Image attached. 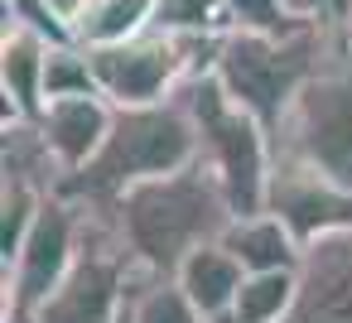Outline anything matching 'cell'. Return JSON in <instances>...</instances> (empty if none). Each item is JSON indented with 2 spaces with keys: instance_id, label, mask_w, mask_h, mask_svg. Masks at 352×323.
I'll return each mask as SVG.
<instances>
[{
  "instance_id": "9a60e30c",
  "label": "cell",
  "mask_w": 352,
  "mask_h": 323,
  "mask_svg": "<svg viewBox=\"0 0 352 323\" xmlns=\"http://www.w3.org/2000/svg\"><path fill=\"white\" fill-rule=\"evenodd\" d=\"M145 30H155V0H97L87 10V20L78 25V44L111 49V44L140 39Z\"/></svg>"
},
{
  "instance_id": "30bf717a",
  "label": "cell",
  "mask_w": 352,
  "mask_h": 323,
  "mask_svg": "<svg viewBox=\"0 0 352 323\" xmlns=\"http://www.w3.org/2000/svg\"><path fill=\"white\" fill-rule=\"evenodd\" d=\"M111 121H116V107L97 92V97H63V102H49L44 116L34 121L49 159L58 164V174H78L97 159V150L107 145L111 135Z\"/></svg>"
},
{
  "instance_id": "d6986e66",
  "label": "cell",
  "mask_w": 352,
  "mask_h": 323,
  "mask_svg": "<svg viewBox=\"0 0 352 323\" xmlns=\"http://www.w3.org/2000/svg\"><path fill=\"white\" fill-rule=\"evenodd\" d=\"M155 30L184 39L227 34V5L222 0H155Z\"/></svg>"
},
{
  "instance_id": "ba28073f",
  "label": "cell",
  "mask_w": 352,
  "mask_h": 323,
  "mask_svg": "<svg viewBox=\"0 0 352 323\" xmlns=\"http://www.w3.org/2000/svg\"><path fill=\"white\" fill-rule=\"evenodd\" d=\"M265 212H275L299 236V246H309L318 236H333V232H352V193L328 183L309 164L285 159V155H275Z\"/></svg>"
},
{
  "instance_id": "603a6c76",
  "label": "cell",
  "mask_w": 352,
  "mask_h": 323,
  "mask_svg": "<svg viewBox=\"0 0 352 323\" xmlns=\"http://www.w3.org/2000/svg\"><path fill=\"white\" fill-rule=\"evenodd\" d=\"M92 5H97V0H49V10H54L73 34H78V25L87 20V10H92Z\"/></svg>"
},
{
  "instance_id": "cb8c5ba5",
  "label": "cell",
  "mask_w": 352,
  "mask_h": 323,
  "mask_svg": "<svg viewBox=\"0 0 352 323\" xmlns=\"http://www.w3.org/2000/svg\"><path fill=\"white\" fill-rule=\"evenodd\" d=\"M342 34H347V44H352V5H347V20H342Z\"/></svg>"
},
{
  "instance_id": "e0dca14e",
  "label": "cell",
  "mask_w": 352,
  "mask_h": 323,
  "mask_svg": "<svg viewBox=\"0 0 352 323\" xmlns=\"http://www.w3.org/2000/svg\"><path fill=\"white\" fill-rule=\"evenodd\" d=\"M44 198H49V188L25 183V179H6V183H0V265H10L20 256V246H25Z\"/></svg>"
},
{
  "instance_id": "8fae6325",
  "label": "cell",
  "mask_w": 352,
  "mask_h": 323,
  "mask_svg": "<svg viewBox=\"0 0 352 323\" xmlns=\"http://www.w3.org/2000/svg\"><path fill=\"white\" fill-rule=\"evenodd\" d=\"M44 39L6 25L0 30V102H6V126L20 121H39L44 116V63H49Z\"/></svg>"
},
{
  "instance_id": "5bb4252c",
  "label": "cell",
  "mask_w": 352,
  "mask_h": 323,
  "mask_svg": "<svg viewBox=\"0 0 352 323\" xmlns=\"http://www.w3.org/2000/svg\"><path fill=\"white\" fill-rule=\"evenodd\" d=\"M121 323H208V318L193 309V299L179 289L174 275H150V270L135 265Z\"/></svg>"
},
{
  "instance_id": "52a82bcc",
  "label": "cell",
  "mask_w": 352,
  "mask_h": 323,
  "mask_svg": "<svg viewBox=\"0 0 352 323\" xmlns=\"http://www.w3.org/2000/svg\"><path fill=\"white\" fill-rule=\"evenodd\" d=\"M82 246V208L63 193H49L20 256L0 265V323H30V313L68 280Z\"/></svg>"
},
{
  "instance_id": "7402d4cb",
  "label": "cell",
  "mask_w": 352,
  "mask_h": 323,
  "mask_svg": "<svg viewBox=\"0 0 352 323\" xmlns=\"http://www.w3.org/2000/svg\"><path fill=\"white\" fill-rule=\"evenodd\" d=\"M294 20H314V25H342L352 0H285Z\"/></svg>"
},
{
  "instance_id": "44dd1931",
  "label": "cell",
  "mask_w": 352,
  "mask_h": 323,
  "mask_svg": "<svg viewBox=\"0 0 352 323\" xmlns=\"http://www.w3.org/2000/svg\"><path fill=\"white\" fill-rule=\"evenodd\" d=\"M227 5V30H256V34H280L294 25L285 0H222Z\"/></svg>"
},
{
  "instance_id": "3957f363",
  "label": "cell",
  "mask_w": 352,
  "mask_h": 323,
  "mask_svg": "<svg viewBox=\"0 0 352 323\" xmlns=\"http://www.w3.org/2000/svg\"><path fill=\"white\" fill-rule=\"evenodd\" d=\"M198 159V126L184 107V97H169L160 107H126L111 121L107 145L97 150V159L78 174H68L58 183L63 198L82 203V208H116L131 188L179 174Z\"/></svg>"
},
{
  "instance_id": "8992f818",
  "label": "cell",
  "mask_w": 352,
  "mask_h": 323,
  "mask_svg": "<svg viewBox=\"0 0 352 323\" xmlns=\"http://www.w3.org/2000/svg\"><path fill=\"white\" fill-rule=\"evenodd\" d=\"M82 208V203H78ZM135 260L107 208H82V246L68 280L30 313V323H121Z\"/></svg>"
},
{
  "instance_id": "4fadbf2b",
  "label": "cell",
  "mask_w": 352,
  "mask_h": 323,
  "mask_svg": "<svg viewBox=\"0 0 352 323\" xmlns=\"http://www.w3.org/2000/svg\"><path fill=\"white\" fill-rule=\"evenodd\" d=\"M174 280H179V289L193 299V309H198L203 318H222V313H232V304H236V294H241V285H246V270H241V260H236L222 241H208V246H198V251L174 270Z\"/></svg>"
},
{
  "instance_id": "d4e9b609",
  "label": "cell",
  "mask_w": 352,
  "mask_h": 323,
  "mask_svg": "<svg viewBox=\"0 0 352 323\" xmlns=\"http://www.w3.org/2000/svg\"><path fill=\"white\" fill-rule=\"evenodd\" d=\"M208 323H236V318H232V313H222V318H208Z\"/></svg>"
},
{
  "instance_id": "277c9868",
  "label": "cell",
  "mask_w": 352,
  "mask_h": 323,
  "mask_svg": "<svg viewBox=\"0 0 352 323\" xmlns=\"http://www.w3.org/2000/svg\"><path fill=\"white\" fill-rule=\"evenodd\" d=\"M193 126H198V164L217 179L232 217H256L265 212V198H270V169H275V135L246 116L227 92L222 82L208 73V78H193L179 87Z\"/></svg>"
},
{
  "instance_id": "9c48e42d",
  "label": "cell",
  "mask_w": 352,
  "mask_h": 323,
  "mask_svg": "<svg viewBox=\"0 0 352 323\" xmlns=\"http://www.w3.org/2000/svg\"><path fill=\"white\" fill-rule=\"evenodd\" d=\"M285 323H352V232L304 246L299 294Z\"/></svg>"
},
{
  "instance_id": "ac0fdd59",
  "label": "cell",
  "mask_w": 352,
  "mask_h": 323,
  "mask_svg": "<svg viewBox=\"0 0 352 323\" xmlns=\"http://www.w3.org/2000/svg\"><path fill=\"white\" fill-rule=\"evenodd\" d=\"M63 97H97L92 54L82 44L49 49V63H44V102H63Z\"/></svg>"
},
{
  "instance_id": "7a4b0ae2",
  "label": "cell",
  "mask_w": 352,
  "mask_h": 323,
  "mask_svg": "<svg viewBox=\"0 0 352 323\" xmlns=\"http://www.w3.org/2000/svg\"><path fill=\"white\" fill-rule=\"evenodd\" d=\"M111 217H116V232L140 270L174 275L198 246L222 241L232 208H227L217 179L193 159L179 174H164V179L131 188L111 208Z\"/></svg>"
},
{
  "instance_id": "7c38bea8",
  "label": "cell",
  "mask_w": 352,
  "mask_h": 323,
  "mask_svg": "<svg viewBox=\"0 0 352 323\" xmlns=\"http://www.w3.org/2000/svg\"><path fill=\"white\" fill-rule=\"evenodd\" d=\"M222 246L241 260L246 275H265V270H299L304 246L299 236L275 217V212H256V217H232L222 232Z\"/></svg>"
},
{
  "instance_id": "2e32d148",
  "label": "cell",
  "mask_w": 352,
  "mask_h": 323,
  "mask_svg": "<svg viewBox=\"0 0 352 323\" xmlns=\"http://www.w3.org/2000/svg\"><path fill=\"white\" fill-rule=\"evenodd\" d=\"M299 294V270H265V275H246L232 318L236 323H285Z\"/></svg>"
},
{
  "instance_id": "ffe728a7",
  "label": "cell",
  "mask_w": 352,
  "mask_h": 323,
  "mask_svg": "<svg viewBox=\"0 0 352 323\" xmlns=\"http://www.w3.org/2000/svg\"><path fill=\"white\" fill-rule=\"evenodd\" d=\"M6 25H15V30H25V34H34V39H44V44H78V34L49 10V0H6Z\"/></svg>"
},
{
  "instance_id": "6da1fadb",
  "label": "cell",
  "mask_w": 352,
  "mask_h": 323,
  "mask_svg": "<svg viewBox=\"0 0 352 323\" xmlns=\"http://www.w3.org/2000/svg\"><path fill=\"white\" fill-rule=\"evenodd\" d=\"M342 49H347L342 25H314V20H294L280 34L227 30L217 44L212 78L246 116H256L275 135L304 82Z\"/></svg>"
},
{
  "instance_id": "5b68a950",
  "label": "cell",
  "mask_w": 352,
  "mask_h": 323,
  "mask_svg": "<svg viewBox=\"0 0 352 323\" xmlns=\"http://www.w3.org/2000/svg\"><path fill=\"white\" fill-rule=\"evenodd\" d=\"M275 155L299 159L352 193V44L304 82L275 131Z\"/></svg>"
}]
</instances>
